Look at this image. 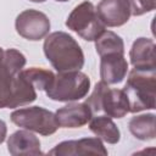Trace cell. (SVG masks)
I'll list each match as a JSON object with an SVG mask.
<instances>
[{"instance_id": "7c38bea8", "label": "cell", "mask_w": 156, "mask_h": 156, "mask_svg": "<svg viewBox=\"0 0 156 156\" xmlns=\"http://www.w3.org/2000/svg\"><path fill=\"white\" fill-rule=\"evenodd\" d=\"M58 127L62 128H80L85 126L93 117V111L87 102H72L55 113Z\"/></svg>"}, {"instance_id": "5bb4252c", "label": "cell", "mask_w": 156, "mask_h": 156, "mask_svg": "<svg viewBox=\"0 0 156 156\" xmlns=\"http://www.w3.org/2000/svg\"><path fill=\"white\" fill-rule=\"evenodd\" d=\"M7 150L13 156L43 155L40 149V140L28 129L12 133L7 139Z\"/></svg>"}, {"instance_id": "44dd1931", "label": "cell", "mask_w": 156, "mask_h": 156, "mask_svg": "<svg viewBox=\"0 0 156 156\" xmlns=\"http://www.w3.org/2000/svg\"><path fill=\"white\" fill-rule=\"evenodd\" d=\"M29 1H32V2H45L46 0H29Z\"/></svg>"}, {"instance_id": "30bf717a", "label": "cell", "mask_w": 156, "mask_h": 156, "mask_svg": "<svg viewBox=\"0 0 156 156\" xmlns=\"http://www.w3.org/2000/svg\"><path fill=\"white\" fill-rule=\"evenodd\" d=\"M128 72V62L124 52L112 51L100 55V77L101 80L110 84L121 83Z\"/></svg>"}, {"instance_id": "2e32d148", "label": "cell", "mask_w": 156, "mask_h": 156, "mask_svg": "<svg viewBox=\"0 0 156 156\" xmlns=\"http://www.w3.org/2000/svg\"><path fill=\"white\" fill-rule=\"evenodd\" d=\"M128 128L132 135L139 140H143V141L154 140L156 136L155 115L145 113V115L134 116L130 118L128 123Z\"/></svg>"}, {"instance_id": "d6986e66", "label": "cell", "mask_w": 156, "mask_h": 156, "mask_svg": "<svg viewBox=\"0 0 156 156\" xmlns=\"http://www.w3.org/2000/svg\"><path fill=\"white\" fill-rule=\"evenodd\" d=\"M130 6V15L141 16L151 12L156 7V0H127Z\"/></svg>"}, {"instance_id": "52a82bcc", "label": "cell", "mask_w": 156, "mask_h": 156, "mask_svg": "<svg viewBox=\"0 0 156 156\" xmlns=\"http://www.w3.org/2000/svg\"><path fill=\"white\" fill-rule=\"evenodd\" d=\"M10 117L16 126L45 136L54 134L58 129L55 113L40 106L15 110Z\"/></svg>"}, {"instance_id": "277c9868", "label": "cell", "mask_w": 156, "mask_h": 156, "mask_svg": "<svg viewBox=\"0 0 156 156\" xmlns=\"http://www.w3.org/2000/svg\"><path fill=\"white\" fill-rule=\"evenodd\" d=\"M90 89V78L80 69L58 72L51 85L45 90L46 96L54 101L71 102L87 96Z\"/></svg>"}, {"instance_id": "5b68a950", "label": "cell", "mask_w": 156, "mask_h": 156, "mask_svg": "<svg viewBox=\"0 0 156 156\" xmlns=\"http://www.w3.org/2000/svg\"><path fill=\"white\" fill-rule=\"evenodd\" d=\"M93 113L104 112L111 118H122L129 112V102L123 89H112L107 83H96L91 95L85 100Z\"/></svg>"}, {"instance_id": "7402d4cb", "label": "cell", "mask_w": 156, "mask_h": 156, "mask_svg": "<svg viewBox=\"0 0 156 156\" xmlns=\"http://www.w3.org/2000/svg\"><path fill=\"white\" fill-rule=\"evenodd\" d=\"M56 1H58V2H66V1H68V0H56Z\"/></svg>"}, {"instance_id": "e0dca14e", "label": "cell", "mask_w": 156, "mask_h": 156, "mask_svg": "<svg viewBox=\"0 0 156 156\" xmlns=\"http://www.w3.org/2000/svg\"><path fill=\"white\" fill-rule=\"evenodd\" d=\"M95 49L98 55H102L112 51L124 52V43L123 39L112 30H104L101 35L95 40Z\"/></svg>"}, {"instance_id": "9a60e30c", "label": "cell", "mask_w": 156, "mask_h": 156, "mask_svg": "<svg viewBox=\"0 0 156 156\" xmlns=\"http://www.w3.org/2000/svg\"><path fill=\"white\" fill-rule=\"evenodd\" d=\"M89 128L98 138L108 144H117L121 139V132L118 127L112 121V118L106 115L91 117L89 121Z\"/></svg>"}, {"instance_id": "8fae6325", "label": "cell", "mask_w": 156, "mask_h": 156, "mask_svg": "<svg viewBox=\"0 0 156 156\" xmlns=\"http://www.w3.org/2000/svg\"><path fill=\"white\" fill-rule=\"evenodd\" d=\"M95 9L105 27H121L130 17V6L127 0H101Z\"/></svg>"}, {"instance_id": "6da1fadb", "label": "cell", "mask_w": 156, "mask_h": 156, "mask_svg": "<svg viewBox=\"0 0 156 156\" xmlns=\"http://www.w3.org/2000/svg\"><path fill=\"white\" fill-rule=\"evenodd\" d=\"M24 66L21 51L0 48V108L24 106L37 99V89L22 73Z\"/></svg>"}, {"instance_id": "4fadbf2b", "label": "cell", "mask_w": 156, "mask_h": 156, "mask_svg": "<svg viewBox=\"0 0 156 156\" xmlns=\"http://www.w3.org/2000/svg\"><path fill=\"white\" fill-rule=\"evenodd\" d=\"M130 63L136 69L156 71L155 62V43L150 38H138L129 51Z\"/></svg>"}, {"instance_id": "ac0fdd59", "label": "cell", "mask_w": 156, "mask_h": 156, "mask_svg": "<svg viewBox=\"0 0 156 156\" xmlns=\"http://www.w3.org/2000/svg\"><path fill=\"white\" fill-rule=\"evenodd\" d=\"M22 73L33 84L35 89L44 90V91L51 85L55 78V74L52 71L45 69V68H38V67H30L27 69H22Z\"/></svg>"}, {"instance_id": "7a4b0ae2", "label": "cell", "mask_w": 156, "mask_h": 156, "mask_svg": "<svg viewBox=\"0 0 156 156\" xmlns=\"http://www.w3.org/2000/svg\"><path fill=\"white\" fill-rule=\"evenodd\" d=\"M46 60L57 72L80 69L84 66V54L76 39L66 32H54L44 40Z\"/></svg>"}, {"instance_id": "3957f363", "label": "cell", "mask_w": 156, "mask_h": 156, "mask_svg": "<svg viewBox=\"0 0 156 156\" xmlns=\"http://www.w3.org/2000/svg\"><path fill=\"white\" fill-rule=\"evenodd\" d=\"M129 102V112L154 110L156 106V71L133 68L123 88Z\"/></svg>"}, {"instance_id": "ffe728a7", "label": "cell", "mask_w": 156, "mask_h": 156, "mask_svg": "<svg viewBox=\"0 0 156 156\" xmlns=\"http://www.w3.org/2000/svg\"><path fill=\"white\" fill-rule=\"evenodd\" d=\"M6 134H7V127H6V123L0 119V144H2L6 139Z\"/></svg>"}, {"instance_id": "ba28073f", "label": "cell", "mask_w": 156, "mask_h": 156, "mask_svg": "<svg viewBox=\"0 0 156 156\" xmlns=\"http://www.w3.org/2000/svg\"><path fill=\"white\" fill-rule=\"evenodd\" d=\"M50 20L49 17L38 10H24L22 11L15 21L16 32L24 39L38 41L45 38L50 32Z\"/></svg>"}, {"instance_id": "8992f818", "label": "cell", "mask_w": 156, "mask_h": 156, "mask_svg": "<svg viewBox=\"0 0 156 156\" xmlns=\"http://www.w3.org/2000/svg\"><path fill=\"white\" fill-rule=\"evenodd\" d=\"M66 26L88 41H95L105 30V26L100 21L96 9L90 1H83L77 5L68 15Z\"/></svg>"}, {"instance_id": "9c48e42d", "label": "cell", "mask_w": 156, "mask_h": 156, "mask_svg": "<svg viewBox=\"0 0 156 156\" xmlns=\"http://www.w3.org/2000/svg\"><path fill=\"white\" fill-rule=\"evenodd\" d=\"M100 138H83L79 140H66L57 144L49 151L55 156H77V155H107Z\"/></svg>"}]
</instances>
